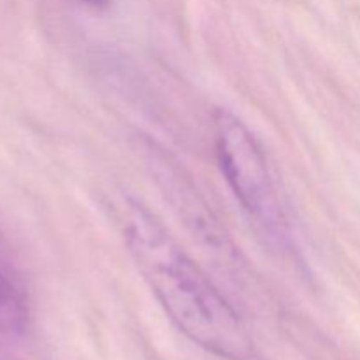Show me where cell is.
Listing matches in <instances>:
<instances>
[{
    "label": "cell",
    "mask_w": 360,
    "mask_h": 360,
    "mask_svg": "<svg viewBox=\"0 0 360 360\" xmlns=\"http://www.w3.org/2000/svg\"><path fill=\"white\" fill-rule=\"evenodd\" d=\"M115 211L129 255L171 322L217 357H252L248 327L157 214L132 197H122Z\"/></svg>",
    "instance_id": "1"
},
{
    "label": "cell",
    "mask_w": 360,
    "mask_h": 360,
    "mask_svg": "<svg viewBox=\"0 0 360 360\" xmlns=\"http://www.w3.org/2000/svg\"><path fill=\"white\" fill-rule=\"evenodd\" d=\"M213 136L221 174L245 213L271 243L287 246L290 225L257 137L239 116L225 108L214 109Z\"/></svg>",
    "instance_id": "2"
},
{
    "label": "cell",
    "mask_w": 360,
    "mask_h": 360,
    "mask_svg": "<svg viewBox=\"0 0 360 360\" xmlns=\"http://www.w3.org/2000/svg\"><path fill=\"white\" fill-rule=\"evenodd\" d=\"M143 150L151 178L190 234L202 245V248L225 262L234 260L238 257L236 246L183 164L150 139L144 141Z\"/></svg>",
    "instance_id": "3"
},
{
    "label": "cell",
    "mask_w": 360,
    "mask_h": 360,
    "mask_svg": "<svg viewBox=\"0 0 360 360\" xmlns=\"http://www.w3.org/2000/svg\"><path fill=\"white\" fill-rule=\"evenodd\" d=\"M30 320L27 288L9 260L0 253V333L16 334L25 330Z\"/></svg>",
    "instance_id": "4"
},
{
    "label": "cell",
    "mask_w": 360,
    "mask_h": 360,
    "mask_svg": "<svg viewBox=\"0 0 360 360\" xmlns=\"http://www.w3.org/2000/svg\"><path fill=\"white\" fill-rule=\"evenodd\" d=\"M84 2L91 4V6H95V7H101V6H104V4H108V0H84Z\"/></svg>",
    "instance_id": "5"
}]
</instances>
